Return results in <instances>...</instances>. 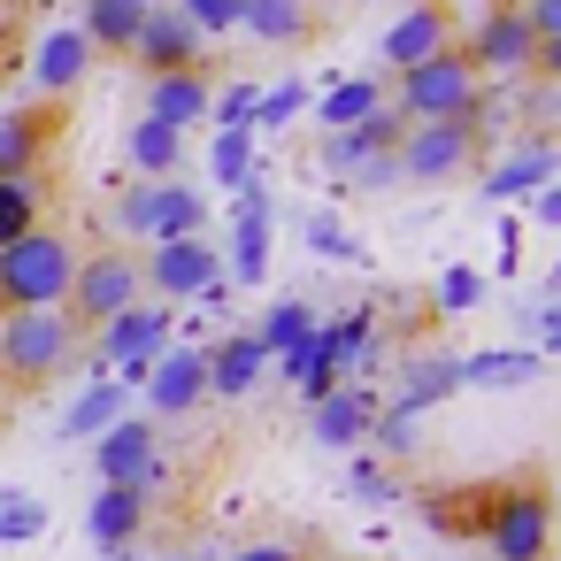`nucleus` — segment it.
<instances>
[{
	"label": "nucleus",
	"mask_w": 561,
	"mask_h": 561,
	"mask_svg": "<svg viewBox=\"0 0 561 561\" xmlns=\"http://www.w3.org/2000/svg\"><path fill=\"white\" fill-rule=\"evenodd\" d=\"M477 300H484V277H477V270H461V262H454V270H446V277H438V316H469V308H477Z\"/></svg>",
	"instance_id": "nucleus-40"
},
{
	"label": "nucleus",
	"mask_w": 561,
	"mask_h": 561,
	"mask_svg": "<svg viewBox=\"0 0 561 561\" xmlns=\"http://www.w3.org/2000/svg\"><path fill=\"white\" fill-rule=\"evenodd\" d=\"M131 300H147V285H139V254L131 247H93V254H78V277H70V300H62V316L93 339L108 316H124Z\"/></svg>",
	"instance_id": "nucleus-6"
},
{
	"label": "nucleus",
	"mask_w": 561,
	"mask_h": 561,
	"mask_svg": "<svg viewBox=\"0 0 561 561\" xmlns=\"http://www.w3.org/2000/svg\"><path fill=\"white\" fill-rule=\"evenodd\" d=\"M124 162H131L139 178H178V170H185V131H170V124L139 116V124L124 131Z\"/></svg>",
	"instance_id": "nucleus-24"
},
{
	"label": "nucleus",
	"mask_w": 561,
	"mask_h": 561,
	"mask_svg": "<svg viewBox=\"0 0 561 561\" xmlns=\"http://www.w3.org/2000/svg\"><path fill=\"white\" fill-rule=\"evenodd\" d=\"M300 108H308V85H300V78H285V85H270V93H262V108H254V131H285Z\"/></svg>",
	"instance_id": "nucleus-38"
},
{
	"label": "nucleus",
	"mask_w": 561,
	"mask_h": 561,
	"mask_svg": "<svg viewBox=\"0 0 561 561\" xmlns=\"http://www.w3.org/2000/svg\"><path fill=\"white\" fill-rule=\"evenodd\" d=\"M300 561H339V553H300Z\"/></svg>",
	"instance_id": "nucleus-49"
},
{
	"label": "nucleus",
	"mask_w": 561,
	"mask_h": 561,
	"mask_svg": "<svg viewBox=\"0 0 561 561\" xmlns=\"http://www.w3.org/2000/svg\"><path fill=\"white\" fill-rule=\"evenodd\" d=\"M446 392H461V354H408L400 362V408H431V400H446Z\"/></svg>",
	"instance_id": "nucleus-27"
},
{
	"label": "nucleus",
	"mask_w": 561,
	"mask_h": 561,
	"mask_svg": "<svg viewBox=\"0 0 561 561\" xmlns=\"http://www.w3.org/2000/svg\"><path fill=\"white\" fill-rule=\"evenodd\" d=\"M201 362H208V400H247L262 385V369H270V354H262L254 331H231V339L201 346Z\"/></svg>",
	"instance_id": "nucleus-16"
},
{
	"label": "nucleus",
	"mask_w": 561,
	"mask_h": 561,
	"mask_svg": "<svg viewBox=\"0 0 561 561\" xmlns=\"http://www.w3.org/2000/svg\"><path fill=\"white\" fill-rule=\"evenodd\" d=\"M239 32H254V47H300L316 32V0H239Z\"/></svg>",
	"instance_id": "nucleus-22"
},
{
	"label": "nucleus",
	"mask_w": 561,
	"mask_h": 561,
	"mask_svg": "<svg viewBox=\"0 0 561 561\" xmlns=\"http://www.w3.org/2000/svg\"><path fill=\"white\" fill-rule=\"evenodd\" d=\"M139 9H162V0H139Z\"/></svg>",
	"instance_id": "nucleus-50"
},
{
	"label": "nucleus",
	"mask_w": 561,
	"mask_h": 561,
	"mask_svg": "<svg viewBox=\"0 0 561 561\" xmlns=\"http://www.w3.org/2000/svg\"><path fill=\"white\" fill-rule=\"evenodd\" d=\"M208 170H216V185H247V178H262V154H254V131H216V147H208Z\"/></svg>",
	"instance_id": "nucleus-32"
},
{
	"label": "nucleus",
	"mask_w": 561,
	"mask_h": 561,
	"mask_svg": "<svg viewBox=\"0 0 561 561\" xmlns=\"http://www.w3.org/2000/svg\"><path fill=\"white\" fill-rule=\"evenodd\" d=\"M85 70H93V39H85L78 24H62V32H47V39L32 47V78H39V93H47V101L78 93V85H85Z\"/></svg>",
	"instance_id": "nucleus-17"
},
{
	"label": "nucleus",
	"mask_w": 561,
	"mask_h": 561,
	"mask_svg": "<svg viewBox=\"0 0 561 561\" xmlns=\"http://www.w3.org/2000/svg\"><path fill=\"white\" fill-rule=\"evenodd\" d=\"M78 354H85V331L62 308H16V316H0V377H9V385H47Z\"/></svg>",
	"instance_id": "nucleus-4"
},
{
	"label": "nucleus",
	"mask_w": 561,
	"mask_h": 561,
	"mask_svg": "<svg viewBox=\"0 0 561 561\" xmlns=\"http://www.w3.org/2000/svg\"><path fill=\"white\" fill-rule=\"evenodd\" d=\"M239 561H300V546H247Z\"/></svg>",
	"instance_id": "nucleus-47"
},
{
	"label": "nucleus",
	"mask_w": 561,
	"mask_h": 561,
	"mask_svg": "<svg viewBox=\"0 0 561 561\" xmlns=\"http://www.w3.org/2000/svg\"><path fill=\"white\" fill-rule=\"evenodd\" d=\"M224 277L231 285H262L270 277V193H262V178L239 185V224H231V270Z\"/></svg>",
	"instance_id": "nucleus-13"
},
{
	"label": "nucleus",
	"mask_w": 561,
	"mask_h": 561,
	"mask_svg": "<svg viewBox=\"0 0 561 561\" xmlns=\"http://www.w3.org/2000/svg\"><path fill=\"white\" fill-rule=\"evenodd\" d=\"M346 492H354L362 507H385L400 484H392V469H385V461H354V469H346Z\"/></svg>",
	"instance_id": "nucleus-41"
},
{
	"label": "nucleus",
	"mask_w": 561,
	"mask_h": 561,
	"mask_svg": "<svg viewBox=\"0 0 561 561\" xmlns=\"http://www.w3.org/2000/svg\"><path fill=\"white\" fill-rule=\"evenodd\" d=\"M39 224V178H0V247Z\"/></svg>",
	"instance_id": "nucleus-33"
},
{
	"label": "nucleus",
	"mask_w": 561,
	"mask_h": 561,
	"mask_svg": "<svg viewBox=\"0 0 561 561\" xmlns=\"http://www.w3.org/2000/svg\"><path fill=\"white\" fill-rule=\"evenodd\" d=\"M55 131H62L55 108H9V116H0V178H39Z\"/></svg>",
	"instance_id": "nucleus-15"
},
{
	"label": "nucleus",
	"mask_w": 561,
	"mask_h": 561,
	"mask_svg": "<svg viewBox=\"0 0 561 561\" xmlns=\"http://www.w3.org/2000/svg\"><path fill=\"white\" fill-rule=\"evenodd\" d=\"M116 231L162 247V239H201L208 231V193L185 178H131L116 201Z\"/></svg>",
	"instance_id": "nucleus-5"
},
{
	"label": "nucleus",
	"mask_w": 561,
	"mask_h": 561,
	"mask_svg": "<svg viewBox=\"0 0 561 561\" xmlns=\"http://www.w3.org/2000/svg\"><path fill=\"white\" fill-rule=\"evenodd\" d=\"M553 170H561V162H553V147L538 139V147L507 154L500 170H484V178H477V193H484V201H515V193H538V185H553Z\"/></svg>",
	"instance_id": "nucleus-25"
},
{
	"label": "nucleus",
	"mask_w": 561,
	"mask_h": 561,
	"mask_svg": "<svg viewBox=\"0 0 561 561\" xmlns=\"http://www.w3.org/2000/svg\"><path fill=\"white\" fill-rule=\"evenodd\" d=\"M293 385H300V400L316 408V400H331V392H339V369H331V362H316V369H300Z\"/></svg>",
	"instance_id": "nucleus-45"
},
{
	"label": "nucleus",
	"mask_w": 561,
	"mask_h": 561,
	"mask_svg": "<svg viewBox=\"0 0 561 561\" xmlns=\"http://www.w3.org/2000/svg\"><path fill=\"white\" fill-rule=\"evenodd\" d=\"M346 185H362V193H385V185H400V170H392V154H362V162L346 170Z\"/></svg>",
	"instance_id": "nucleus-43"
},
{
	"label": "nucleus",
	"mask_w": 561,
	"mask_h": 561,
	"mask_svg": "<svg viewBox=\"0 0 561 561\" xmlns=\"http://www.w3.org/2000/svg\"><path fill=\"white\" fill-rule=\"evenodd\" d=\"M139 0H85V16H78V32L93 39V55H131V39H139Z\"/></svg>",
	"instance_id": "nucleus-29"
},
{
	"label": "nucleus",
	"mask_w": 561,
	"mask_h": 561,
	"mask_svg": "<svg viewBox=\"0 0 561 561\" xmlns=\"http://www.w3.org/2000/svg\"><path fill=\"white\" fill-rule=\"evenodd\" d=\"M254 108H262L254 85H224V93L208 101V124H216V131H254Z\"/></svg>",
	"instance_id": "nucleus-37"
},
{
	"label": "nucleus",
	"mask_w": 561,
	"mask_h": 561,
	"mask_svg": "<svg viewBox=\"0 0 561 561\" xmlns=\"http://www.w3.org/2000/svg\"><path fill=\"white\" fill-rule=\"evenodd\" d=\"M85 530L101 538V553H116V546H131V538L147 530V500H139L131 484H101L93 507H85Z\"/></svg>",
	"instance_id": "nucleus-23"
},
{
	"label": "nucleus",
	"mask_w": 561,
	"mask_h": 561,
	"mask_svg": "<svg viewBox=\"0 0 561 561\" xmlns=\"http://www.w3.org/2000/svg\"><path fill=\"white\" fill-rule=\"evenodd\" d=\"M507 9H523V0H507Z\"/></svg>",
	"instance_id": "nucleus-52"
},
{
	"label": "nucleus",
	"mask_w": 561,
	"mask_h": 561,
	"mask_svg": "<svg viewBox=\"0 0 561 561\" xmlns=\"http://www.w3.org/2000/svg\"><path fill=\"white\" fill-rule=\"evenodd\" d=\"M400 131H408V124H400V108L385 101V108H369L362 124H346V131H331V139H323V170H331V178H346L362 154H392V139H400Z\"/></svg>",
	"instance_id": "nucleus-20"
},
{
	"label": "nucleus",
	"mask_w": 561,
	"mask_h": 561,
	"mask_svg": "<svg viewBox=\"0 0 561 561\" xmlns=\"http://www.w3.org/2000/svg\"><path fill=\"white\" fill-rule=\"evenodd\" d=\"M170 9H178L201 39H231V32H239V0H170Z\"/></svg>",
	"instance_id": "nucleus-36"
},
{
	"label": "nucleus",
	"mask_w": 561,
	"mask_h": 561,
	"mask_svg": "<svg viewBox=\"0 0 561 561\" xmlns=\"http://www.w3.org/2000/svg\"><path fill=\"white\" fill-rule=\"evenodd\" d=\"M170 308L162 300H131L124 316H108L101 331H93V354H78L93 377H116V369H131V362H154L162 346H170Z\"/></svg>",
	"instance_id": "nucleus-9"
},
{
	"label": "nucleus",
	"mask_w": 561,
	"mask_h": 561,
	"mask_svg": "<svg viewBox=\"0 0 561 561\" xmlns=\"http://www.w3.org/2000/svg\"><path fill=\"white\" fill-rule=\"evenodd\" d=\"M530 216H538V224H561V185H538V201H530Z\"/></svg>",
	"instance_id": "nucleus-46"
},
{
	"label": "nucleus",
	"mask_w": 561,
	"mask_h": 561,
	"mask_svg": "<svg viewBox=\"0 0 561 561\" xmlns=\"http://www.w3.org/2000/svg\"><path fill=\"white\" fill-rule=\"evenodd\" d=\"M116 415H131V392H124L116 377H93V385L70 400V415H62V438H101Z\"/></svg>",
	"instance_id": "nucleus-28"
},
{
	"label": "nucleus",
	"mask_w": 561,
	"mask_h": 561,
	"mask_svg": "<svg viewBox=\"0 0 561 561\" xmlns=\"http://www.w3.org/2000/svg\"><path fill=\"white\" fill-rule=\"evenodd\" d=\"M438 47H454V16H446V0H415V9H408V16H392V32H385V62H392V70H408V62L438 55Z\"/></svg>",
	"instance_id": "nucleus-18"
},
{
	"label": "nucleus",
	"mask_w": 561,
	"mask_h": 561,
	"mask_svg": "<svg viewBox=\"0 0 561 561\" xmlns=\"http://www.w3.org/2000/svg\"><path fill=\"white\" fill-rule=\"evenodd\" d=\"M170 561H193V553H170Z\"/></svg>",
	"instance_id": "nucleus-51"
},
{
	"label": "nucleus",
	"mask_w": 561,
	"mask_h": 561,
	"mask_svg": "<svg viewBox=\"0 0 561 561\" xmlns=\"http://www.w3.org/2000/svg\"><path fill=\"white\" fill-rule=\"evenodd\" d=\"M477 93H484V78L469 70L461 47H438V55L392 70V108H400V124H469Z\"/></svg>",
	"instance_id": "nucleus-2"
},
{
	"label": "nucleus",
	"mask_w": 561,
	"mask_h": 561,
	"mask_svg": "<svg viewBox=\"0 0 561 561\" xmlns=\"http://www.w3.org/2000/svg\"><path fill=\"white\" fill-rule=\"evenodd\" d=\"M208 101H216L208 70H170V78H147V116H154V124H170V131L208 124Z\"/></svg>",
	"instance_id": "nucleus-19"
},
{
	"label": "nucleus",
	"mask_w": 561,
	"mask_h": 561,
	"mask_svg": "<svg viewBox=\"0 0 561 561\" xmlns=\"http://www.w3.org/2000/svg\"><path fill=\"white\" fill-rule=\"evenodd\" d=\"M454 47L469 55V70H477L484 85H515V78H530V55H538L523 9H507V0H492V9H484L469 32H454Z\"/></svg>",
	"instance_id": "nucleus-7"
},
{
	"label": "nucleus",
	"mask_w": 561,
	"mask_h": 561,
	"mask_svg": "<svg viewBox=\"0 0 561 561\" xmlns=\"http://www.w3.org/2000/svg\"><path fill=\"white\" fill-rule=\"evenodd\" d=\"M216 277H224V254H216L208 239H162V247L139 254V285H147L162 308H170V300H201Z\"/></svg>",
	"instance_id": "nucleus-10"
},
{
	"label": "nucleus",
	"mask_w": 561,
	"mask_h": 561,
	"mask_svg": "<svg viewBox=\"0 0 561 561\" xmlns=\"http://www.w3.org/2000/svg\"><path fill=\"white\" fill-rule=\"evenodd\" d=\"M469 538H484V561H546L553 553V500H546V484L523 477L507 492H484Z\"/></svg>",
	"instance_id": "nucleus-3"
},
{
	"label": "nucleus",
	"mask_w": 561,
	"mask_h": 561,
	"mask_svg": "<svg viewBox=\"0 0 561 561\" xmlns=\"http://www.w3.org/2000/svg\"><path fill=\"white\" fill-rule=\"evenodd\" d=\"M477 154H484V139H477L469 124H408V131L392 139L400 185H454L461 170H477Z\"/></svg>",
	"instance_id": "nucleus-8"
},
{
	"label": "nucleus",
	"mask_w": 561,
	"mask_h": 561,
	"mask_svg": "<svg viewBox=\"0 0 561 561\" xmlns=\"http://www.w3.org/2000/svg\"><path fill=\"white\" fill-rule=\"evenodd\" d=\"M9 70H16V55H9V39H0V85H9Z\"/></svg>",
	"instance_id": "nucleus-48"
},
{
	"label": "nucleus",
	"mask_w": 561,
	"mask_h": 561,
	"mask_svg": "<svg viewBox=\"0 0 561 561\" xmlns=\"http://www.w3.org/2000/svg\"><path fill=\"white\" fill-rule=\"evenodd\" d=\"M523 24L530 39H561V0H523Z\"/></svg>",
	"instance_id": "nucleus-44"
},
{
	"label": "nucleus",
	"mask_w": 561,
	"mask_h": 561,
	"mask_svg": "<svg viewBox=\"0 0 561 561\" xmlns=\"http://www.w3.org/2000/svg\"><path fill=\"white\" fill-rule=\"evenodd\" d=\"M538 369H546V354H538V346H484V354H469V362H461V385L507 392V385H530Z\"/></svg>",
	"instance_id": "nucleus-26"
},
{
	"label": "nucleus",
	"mask_w": 561,
	"mask_h": 561,
	"mask_svg": "<svg viewBox=\"0 0 561 561\" xmlns=\"http://www.w3.org/2000/svg\"><path fill=\"white\" fill-rule=\"evenodd\" d=\"M39 530H47V507L32 492H0V546H24Z\"/></svg>",
	"instance_id": "nucleus-35"
},
{
	"label": "nucleus",
	"mask_w": 561,
	"mask_h": 561,
	"mask_svg": "<svg viewBox=\"0 0 561 561\" xmlns=\"http://www.w3.org/2000/svg\"><path fill=\"white\" fill-rule=\"evenodd\" d=\"M78 239L70 231H47L32 224L24 239L0 247V316H16V308H62L70 300V277H78Z\"/></svg>",
	"instance_id": "nucleus-1"
},
{
	"label": "nucleus",
	"mask_w": 561,
	"mask_h": 561,
	"mask_svg": "<svg viewBox=\"0 0 561 561\" xmlns=\"http://www.w3.org/2000/svg\"><path fill=\"white\" fill-rule=\"evenodd\" d=\"M369 331H377V323H369V308H362V316H339V323H323V346H331V362H362V354H369Z\"/></svg>",
	"instance_id": "nucleus-39"
},
{
	"label": "nucleus",
	"mask_w": 561,
	"mask_h": 561,
	"mask_svg": "<svg viewBox=\"0 0 561 561\" xmlns=\"http://www.w3.org/2000/svg\"><path fill=\"white\" fill-rule=\"evenodd\" d=\"M369 415H377V400H369L362 385H339L331 400L308 408V431H316V446H339V454H346V446L369 438Z\"/></svg>",
	"instance_id": "nucleus-21"
},
{
	"label": "nucleus",
	"mask_w": 561,
	"mask_h": 561,
	"mask_svg": "<svg viewBox=\"0 0 561 561\" xmlns=\"http://www.w3.org/2000/svg\"><path fill=\"white\" fill-rule=\"evenodd\" d=\"M369 108H385V85H377V78H339V85L316 101V124H323V131H346V124H362Z\"/></svg>",
	"instance_id": "nucleus-30"
},
{
	"label": "nucleus",
	"mask_w": 561,
	"mask_h": 561,
	"mask_svg": "<svg viewBox=\"0 0 561 561\" xmlns=\"http://www.w3.org/2000/svg\"><path fill=\"white\" fill-rule=\"evenodd\" d=\"M308 247H316V254H331V262H354V239H346V224H339V216H316V224H308Z\"/></svg>",
	"instance_id": "nucleus-42"
},
{
	"label": "nucleus",
	"mask_w": 561,
	"mask_h": 561,
	"mask_svg": "<svg viewBox=\"0 0 561 561\" xmlns=\"http://www.w3.org/2000/svg\"><path fill=\"white\" fill-rule=\"evenodd\" d=\"M131 62L147 70V78H170V70H201L208 62V39L170 9V0H162V9H147L139 16V39H131Z\"/></svg>",
	"instance_id": "nucleus-11"
},
{
	"label": "nucleus",
	"mask_w": 561,
	"mask_h": 561,
	"mask_svg": "<svg viewBox=\"0 0 561 561\" xmlns=\"http://www.w3.org/2000/svg\"><path fill=\"white\" fill-rule=\"evenodd\" d=\"M147 408L154 415H193L201 400H208V362H201V346H162L154 362H147Z\"/></svg>",
	"instance_id": "nucleus-12"
},
{
	"label": "nucleus",
	"mask_w": 561,
	"mask_h": 561,
	"mask_svg": "<svg viewBox=\"0 0 561 561\" xmlns=\"http://www.w3.org/2000/svg\"><path fill=\"white\" fill-rule=\"evenodd\" d=\"M308 331H316V308H308V300H277V308H270V316L254 323L262 354H277V362H285V354H293V346H300Z\"/></svg>",
	"instance_id": "nucleus-31"
},
{
	"label": "nucleus",
	"mask_w": 561,
	"mask_h": 561,
	"mask_svg": "<svg viewBox=\"0 0 561 561\" xmlns=\"http://www.w3.org/2000/svg\"><path fill=\"white\" fill-rule=\"evenodd\" d=\"M162 454V431H154V415H116L101 438H93V469H101V484H131L147 461Z\"/></svg>",
	"instance_id": "nucleus-14"
},
{
	"label": "nucleus",
	"mask_w": 561,
	"mask_h": 561,
	"mask_svg": "<svg viewBox=\"0 0 561 561\" xmlns=\"http://www.w3.org/2000/svg\"><path fill=\"white\" fill-rule=\"evenodd\" d=\"M369 438H377V454H415V438H423V415L392 400L385 415H369Z\"/></svg>",
	"instance_id": "nucleus-34"
}]
</instances>
